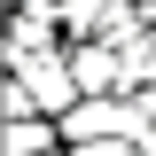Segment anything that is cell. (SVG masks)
<instances>
[{
    "label": "cell",
    "mask_w": 156,
    "mask_h": 156,
    "mask_svg": "<svg viewBox=\"0 0 156 156\" xmlns=\"http://www.w3.org/2000/svg\"><path fill=\"white\" fill-rule=\"evenodd\" d=\"M16 78H23V94H31V101H39L47 117H70L78 101H86V86H78V62L62 55V47H47V55H31V62H23Z\"/></svg>",
    "instance_id": "cell-1"
},
{
    "label": "cell",
    "mask_w": 156,
    "mask_h": 156,
    "mask_svg": "<svg viewBox=\"0 0 156 156\" xmlns=\"http://www.w3.org/2000/svg\"><path fill=\"white\" fill-rule=\"evenodd\" d=\"M70 62H78V86H86V94H125V62H117L109 39H78Z\"/></svg>",
    "instance_id": "cell-2"
},
{
    "label": "cell",
    "mask_w": 156,
    "mask_h": 156,
    "mask_svg": "<svg viewBox=\"0 0 156 156\" xmlns=\"http://www.w3.org/2000/svg\"><path fill=\"white\" fill-rule=\"evenodd\" d=\"M62 148V117L31 109V117H8V133H0V156H47Z\"/></svg>",
    "instance_id": "cell-3"
},
{
    "label": "cell",
    "mask_w": 156,
    "mask_h": 156,
    "mask_svg": "<svg viewBox=\"0 0 156 156\" xmlns=\"http://www.w3.org/2000/svg\"><path fill=\"white\" fill-rule=\"evenodd\" d=\"M78 156H133V140H70Z\"/></svg>",
    "instance_id": "cell-4"
},
{
    "label": "cell",
    "mask_w": 156,
    "mask_h": 156,
    "mask_svg": "<svg viewBox=\"0 0 156 156\" xmlns=\"http://www.w3.org/2000/svg\"><path fill=\"white\" fill-rule=\"evenodd\" d=\"M133 101H140V125L156 133V86H133Z\"/></svg>",
    "instance_id": "cell-5"
},
{
    "label": "cell",
    "mask_w": 156,
    "mask_h": 156,
    "mask_svg": "<svg viewBox=\"0 0 156 156\" xmlns=\"http://www.w3.org/2000/svg\"><path fill=\"white\" fill-rule=\"evenodd\" d=\"M47 156H78V148H70V140H62V148H47Z\"/></svg>",
    "instance_id": "cell-6"
}]
</instances>
